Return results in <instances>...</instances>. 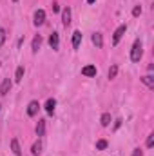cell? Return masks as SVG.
I'll list each match as a JSON object with an SVG mask.
<instances>
[{"instance_id": "cell-14", "label": "cell", "mask_w": 154, "mask_h": 156, "mask_svg": "<svg viewBox=\"0 0 154 156\" xmlns=\"http://www.w3.org/2000/svg\"><path fill=\"white\" fill-rule=\"evenodd\" d=\"M31 153H33V156H40L42 154V142H35L33 144V147H31Z\"/></svg>"}, {"instance_id": "cell-20", "label": "cell", "mask_w": 154, "mask_h": 156, "mask_svg": "<svg viewBox=\"0 0 154 156\" xmlns=\"http://www.w3.org/2000/svg\"><path fill=\"white\" fill-rule=\"evenodd\" d=\"M105 147H107V142H105V140H98V142H96V149L102 151V149H105Z\"/></svg>"}, {"instance_id": "cell-26", "label": "cell", "mask_w": 154, "mask_h": 156, "mask_svg": "<svg viewBox=\"0 0 154 156\" xmlns=\"http://www.w3.org/2000/svg\"><path fill=\"white\" fill-rule=\"evenodd\" d=\"M87 2H89V4H93V2H94V0H87Z\"/></svg>"}, {"instance_id": "cell-25", "label": "cell", "mask_w": 154, "mask_h": 156, "mask_svg": "<svg viewBox=\"0 0 154 156\" xmlns=\"http://www.w3.org/2000/svg\"><path fill=\"white\" fill-rule=\"evenodd\" d=\"M53 11H54V13H56V11H60V7H58V4H56V2H53Z\"/></svg>"}, {"instance_id": "cell-7", "label": "cell", "mask_w": 154, "mask_h": 156, "mask_svg": "<svg viewBox=\"0 0 154 156\" xmlns=\"http://www.w3.org/2000/svg\"><path fill=\"white\" fill-rule=\"evenodd\" d=\"M62 24H64V26H69V24H71V9H69V7H65V9L62 11Z\"/></svg>"}, {"instance_id": "cell-24", "label": "cell", "mask_w": 154, "mask_h": 156, "mask_svg": "<svg viewBox=\"0 0 154 156\" xmlns=\"http://www.w3.org/2000/svg\"><path fill=\"white\" fill-rule=\"evenodd\" d=\"M132 156H143L142 149H134V151H132Z\"/></svg>"}, {"instance_id": "cell-10", "label": "cell", "mask_w": 154, "mask_h": 156, "mask_svg": "<svg viewBox=\"0 0 154 156\" xmlns=\"http://www.w3.org/2000/svg\"><path fill=\"white\" fill-rule=\"evenodd\" d=\"M54 107H56V100H54V98H49V100L45 102V111H47V115H53V113H54Z\"/></svg>"}, {"instance_id": "cell-16", "label": "cell", "mask_w": 154, "mask_h": 156, "mask_svg": "<svg viewBox=\"0 0 154 156\" xmlns=\"http://www.w3.org/2000/svg\"><path fill=\"white\" fill-rule=\"evenodd\" d=\"M37 134L38 136L45 134V120H38V123H37Z\"/></svg>"}, {"instance_id": "cell-23", "label": "cell", "mask_w": 154, "mask_h": 156, "mask_svg": "<svg viewBox=\"0 0 154 156\" xmlns=\"http://www.w3.org/2000/svg\"><path fill=\"white\" fill-rule=\"evenodd\" d=\"M154 145V134H149V138H147V147H152Z\"/></svg>"}, {"instance_id": "cell-6", "label": "cell", "mask_w": 154, "mask_h": 156, "mask_svg": "<svg viewBox=\"0 0 154 156\" xmlns=\"http://www.w3.org/2000/svg\"><path fill=\"white\" fill-rule=\"evenodd\" d=\"M9 89H11V80H9V78H4V82H2V85H0V94L5 96V94L9 93Z\"/></svg>"}, {"instance_id": "cell-4", "label": "cell", "mask_w": 154, "mask_h": 156, "mask_svg": "<svg viewBox=\"0 0 154 156\" xmlns=\"http://www.w3.org/2000/svg\"><path fill=\"white\" fill-rule=\"evenodd\" d=\"M49 45H51V49L58 51V47H60V37H58V33H53L49 37Z\"/></svg>"}, {"instance_id": "cell-8", "label": "cell", "mask_w": 154, "mask_h": 156, "mask_svg": "<svg viewBox=\"0 0 154 156\" xmlns=\"http://www.w3.org/2000/svg\"><path fill=\"white\" fill-rule=\"evenodd\" d=\"M11 149H13V154L15 156H22V149H20V144H18L16 138L11 140Z\"/></svg>"}, {"instance_id": "cell-12", "label": "cell", "mask_w": 154, "mask_h": 156, "mask_svg": "<svg viewBox=\"0 0 154 156\" xmlns=\"http://www.w3.org/2000/svg\"><path fill=\"white\" fill-rule=\"evenodd\" d=\"M40 45H42V37H40V35H37V37L33 38V44H31V49H33V53H38Z\"/></svg>"}, {"instance_id": "cell-13", "label": "cell", "mask_w": 154, "mask_h": 156, "mask_svg": "<svg viewBox=\"0 0 154 156\" xmlns=\"http://www.w3.org/2000/svg\"><path fill=\"white\" fill-rule=\"evenodd\" d=\"M142 82H143L149 89H154V76L152 75H145V76L142 78Z\"/></svg>"}, {"instance_id": "cell-18", "label": "cell", "mask_w": 154, "mask_h": 156, "mask_svg": "<svg viewBox=\"0 0 154 156\" xmlns=\"http://www.w3.org/2000/svg\"><path fill=\"white\" fill-rule=\"evenodd\" d=\"M22 78H24V67L20 66V67L16 69V73H15V80H16V82H20Z\"/></svg>"}, {"instance_id": "cell-11", "label": "cell", "mask_w": 154, "mask_h": 156, "mask_svg": "<svg viewBox=\"0 0 154 156\" xmlns=\"http://www.w3.org/2000/svg\"><path fill=\"white\" fill-rule=\"evenodd\" d=\"M93 44L100 49L103 45V38H102V33H93Z\"/></svg>"}, {"instance_id": "cell-27", "label": "cell", "mask_w": 154, "mask_h": 156, "mask_svg": "<svg viewBox=\"0 0 154 156\" xmlns=\"http://www.w3.org/2000/svg\"><path fill=\"white\" fill-rule=\"evenodd\" d=\"M15 2H16V0H15Z\"/></svg>"}, {"instance_id": "cell-15", "label": "cell", "mask_w": 154, "mask_h": 156, "mask_svg": "<svg viewBox=\"0 0 154 156\" xmlns=\"http://www.w3.org/2000/svg\"><path fill=\"white\" fill-rule=\"evenodd\" d=\"M80 42H82V33H80V31H75V33H73V47H75V49L80 47Z\"/></svg>"}, {"instance_id": "cell-5", "label": "cell", "mask_w": 154, "mask_h": 156, "mask_svg": "<svg viewBox=\"0 0 154 156\" xmlns=\"http://www.w3.org/2000/svg\"><path fill=\"white\" fill-rule=\"evenodd\" d=\"M33 22H35V26H42V24L45 22V11H44V9H38V11L35 13V20H33Z\"/></svg>"}, {"instance_id": "cell-21", "label": "cell", "mask_w": 154, "mask_h": 156, "mask_svg": "<svg viewBox=\"0 0 154 156\" xmlns=\"http://www.w3.org/2000/svg\"><path fill=\"white\" fill-rule=\"evenodd\" d=\"M4 42H5V29L0 27V47L4 45Z\"/></svg>"}, {"instance_id": "cell-17", "label": "cell", "mask_w": 154, "mask_h": 156, "mask_svg": "<svg viewBox=\"0 0 154 156\" xmlns=\"http://www.w3.org/2000/svg\"><path fill=\"white\" fill-rule=\"evenodd\" d=\"M100 123H102L103 127H107V125L111 123V115H109V113H103V115H102V120H100Z\"/></svg>"}, {"instance_id": "cell-2", "label": "cell", "mask_w": 154, "mask_h": 156, "mask_svg": "<svg viewBox=\"0 0 154 156\" xmlns=\"http://www.w3.org/2000/svg\"><path fill=\"white\" fill-rule=\"evenodd\" d=\"M125 33H127V26L123 24V26H120V27H118V29L114 31V35H113V44L116 45V44H118V42L121 40V37H123Z\"/></svg>"}, {"instance_id": "cell-1", "label": "cell", "mask_w": 154, "mask_h": 156, "mask_svg": "<svg viewBox=\"0 0 154 156\" xmlns=\"http://www.w3.org/2000/svg\"><path fill=\"white\" fill-rule=\"evenodd\" d=\"M142 55H143V45H142L140 40H136V42L132 44V49H131V60H132V62H140Z\"/></svg>"}, {"instance_id": "cell-3", "label": "cell", "mask_w": 154, "mask_h": 156, "mask_svg": "<svg viewBox=\"0 0 154 156\" xmlns=\"http://www.w3.org/2000/svg\"><path fill=\"white\" fill-rule=\"evenodd\" d=\"M38 109H40V104L37 100H33V102H29V105H27V115H29V116H37V115H38Z\"/></svg>"}, {"instance_id": "cell-9", "label": "cell", "mask_w": 154, "mask_h": 156, "mask_svg": "<svg viewBox=\"0 0 154 156\" xmlns=\"http://www.w3.org/2000/svg\"><path fill=\"white\" fill-rule=\"evenodd\" d=\"M82 75L83 76H96V67L94 66H85L82 69Z\"/></svg>"}, {"instance_id": "cell-22", "label": "cell", "mask_w": 154, "mask_h": 156, "mask_svg": "<svg viewBox=\"0 0 154 156\" xmlns=\"http://www.w3.org/2000/svg\"><path fill=\"white\" fill-rule=\"evenodd\" d=\"M132 15H134V16H140V15H142V7H140V5H136V7L132 9Z\"/></svg>"}, {"instance_id": "cell-19", "label": "cell", "mask_w": 154, "mask_h": 156, "mask_svg": "<svg viewBox=\"0 0 154 156\" xmlns=\"http://www.w3.org/2000/svg\"><path fill=\"white\" fill-rule=\"evenodd\" d=\"M116 75H118V66H113V67L109 69V78L113 80V78H116Z\"/></svg>"}]
</instances>
